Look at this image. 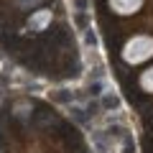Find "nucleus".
Listing matches in <instances>:
<instances>
[{"mask_svg":"<svg viewBox=\"0 0 153 153\" xmlns=\"http://www.w3.org/2000/svg\"><path fill=\"white\" fill-rule=\"evenodd\" d=\"M59 133H61V138H64V143H66L69 148H76V151H79L82 138H79V130H76V128H71V125H59Z\"/></svg>","mask_w":153,"mask_h":153,"instance_id":"nucleus-1","label":"nucleus"},{"mask_svg":"<svg viewBox=\"0 0 153 153\" xmlns=\"http://www.w3.org/2000/svg\"><path fill=\"white\" fill-rule=\"evenodd\" d=\"M36 125H56L54 112H49L46 107H38V112H36Z\"/></svg>","mask_w":153,"mask_h":153,"instance_id":"nucleus-2","label":"nucleus"}]
</instances>
